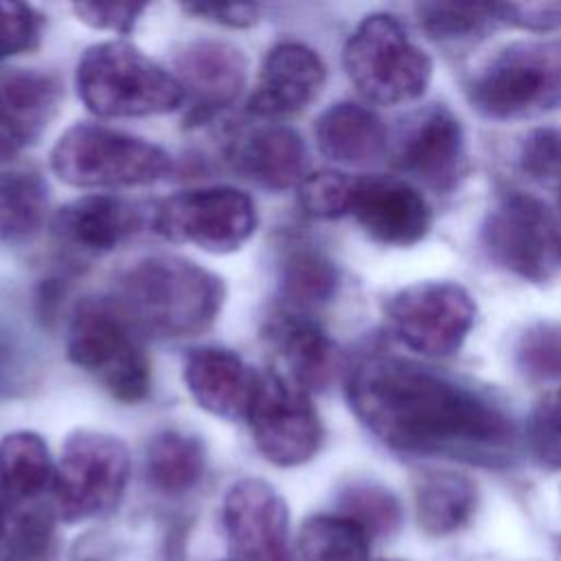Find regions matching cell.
I'll return each instance as SVG.
<instances>
[{
    "mask_svg": "<svg viewBox=\"0 0 561 561\" xmlns=\"http://www.w3.org/2000/svg\"><path fill=\"white\" fill-rule=\"evenodd\" d=\"M353 414L386 447L493 465L513 447L511 416L484 392L383 351L357 355L344 375Z\"/></svg>",
    "mask_w": 561,
    "mask_h": 561,
    "instance_id": "1",
    "label": "cell"
},
{
    "mask_svg": "<svg viewBox=\"0 0 561 561\" xmlns=\"http://www.w3.org/2000/svg\"><path fill=\"white\" fill-rule=\"evenodd\" d=\"M226 298L224 280L210 270L175 256L151 254L127 267L114 300L140 335L178 340L210 329Z\"/></svg>",
    "mask_w": 561,
    "mask_h": 561,
    "instance_id": "2",
    "label": "cell"
},
{
    "mask_svg": "<svg viewBox=\"0 0 561 561\" xmlns=\"http://www.w3.org/2000/svg\"><path fill=\"white\" fill-rule=\"evenodd\" d=\"M66 355L121 403H142L151 392V362L142 335L114 298H83L75 305Z\"/></svg>",
    "mask_w": 561,
    "mask_h": 561,
    "instance_id": "3",
    "label": "cell"
},
{
    "mask_svg": "<svg viewBox=\"0 0 561 561\" xmlns=\"http://www.w3.org/2000/svg\"><path fill=\"white\" fill-rule=\"evenodd\" d=\"M81 103L103 118L167 114L184 103L175 75L121 39L92 44L75 70Z\"/></svg>",
    "mask_w": 561,
    "mask_h": 561,
    "instance_id": "4",
    "label": "cell"
},
{
    "mask_svg": "<svg viewBox=\"0 0 561 561\" xmlns=\"http://www.w3.org/2000/svg\"><path fill=\"white\" fill-rule=\"evenodd\" d=\"M167 149L101 123L70 125L50 149L53 173L77 188L140 186L173 171Z\"/></svg>",
    "mask_w": 561,
    "mask_h": 561,
    "instance_id": "5",
    "label": "cell"
},
{
    "mask_svg": "<svg viewBox=\"0 0 561 561\" xmlns=\"http://www.w3.org/2000/svg\"><path fill=\"white\" fill-rule=\"evenodd\" d=\"M471 105L497 121H517L561 107V42H513L491 55L467 85Z\"/></svg>",
    "mask_w": 561,
    "mask_h": 561,
    "instance_id": "6",
    "label": "cell"
},
{
    "mask_svg": "<svg viewBox=\"0 0 561 561\" xmlns=\"http://www.w3.org/2000/svg\"><path fill=\"white\" fill-rule=\"evenodd\" d=\"M342 64L357 92L377 105L416 101L432 81L430 55L390 13H370L355 26Z\"/></svg>",
    "mask_w": 561,
    "mask_h": 561,
    "instance_id": "7",
    "label": "cell"
},
{
    "mask_svg": "<svg viewBox=\"0 0 561 561\" xmlns=\"http://www.w3.org/2000/svg\"><path fill=\"white\" fill-rule=\"evenodd\" d=\"M486 256L508 274L546 283L561 272V226L535 195L504 193L486 213L480 230Z\"/></svg>",
    "mask_w": 561,
    "mask_h": 561,
    "instance_id": "8",
    "label": "cell"
},
{
    "mask_svg": "<svg viewBox=\"0 0 561 561\" xmlns=\"http://www.w3.org/2000/svg\"><path fill=\"white\" fill-rule=\"evenodd\" d=\"M127 480L125 443L105 432L77 430L66 438L55 467V511L68 524L107 515L121 502Z\"/></svg>",
    "mask_w": 561,
    "mask_h": 561,
    "instance_id": "9",
    "label": "cell"
},
{
    "mask_svg": "<svg viewBox=\"0 0 561 561\" xmlns=\"http://www.w3.org/2000/svg\"><path fill=\"white\" fill-rule=\"evenodd\" d=\"M245 421L259 454L276 467L305 465L322 445V421L309 392L272 368L256 373Z\"/></svg>",
    "mask_w": 561,
    "mask_h": 561,
    "instance_id": "10",
    "label": "cell"
},
{
    "mask_svg": "<svg viewBox=\"0 0 561 561\" xmlns=\"http://www.w3.org/2000/svg\"><path fill=\"white\" fill-rule=\"evenodd\" d=\"M476 320L471 294L451 280L412 283L386 302V322L392 337L405 348L427 355H454Z\"/></svg>",
    "mask_w": 561,
    "mask_h": 561,
    "instance_id": "11",
    "label": "cell"
},
{
    "mask_svg": "<svg viewBox=\"0 0 561 561\" xmlns=\"http://www.w3.org/2000/svg\"><path fill=\"white\" fill-rule=\"evenodd\" d=\"M151 224L169 241L191 243L210 254H230L254 234L256 206L239 188L199 186L167 197Z\"/></svg>",
    "mask_w": 561,
    "mask_h": 561,
    "instance_id": "12",
    "label": "cell"
},
{
    "mask_svg": "<svg viewBox=\"0 0 561 561\" xmlns=\"http://www.w3.org/2000/svg\"><path fill=\"white\" fill-rule=\"evenodd\" d=\"M221 524L239 561H294L287 504L265 480H237L224 495Z\"/></svg>",
    "mask_w": 561,
    "mask_h": 561,
    "instance_id": "13",
    "label": "cell"
},
{
    "mask_svg": "<svg viewBox=\"0 0 561 561\" xmlns=\"http://www.w3.org/2000/svg\"><path fill=\"white\" fill-rule=\"evenodd\" d=\"M175 79L188 103L186 121L204 125L241 96L248 59L239 46L226 39H193L175 55Z\"/></svg>",
    "mask_w": 561,
    "mask_h": 561,
    "instance_id": "14",
    "label": "cell"
},
{
    "mask_svg": "<svg viewBox=\"0 0 561 561\" xmlns=\"http://www.w3.org/2000/svg\"><path fill=\"white\" fill-rule=\"evenodd\" d=\"M351 215L373 241L397 248L419 243L432 224L425 197L405 180L388 175L355 178Z\"/></svg>",
    "mask_w": 561,
    "mask_h": 561,
    "instance_id": "15",
    "label": "cell"
},
{
    "mask_svg": "<svg viewBox=\"0 0 561 561\" xmlns=\"http://www.w3.org/2000/svg\"><path fill=\"white\" fill-rule=\"evenodd\" d=\"M465 158V131L445 105L423 110L403 131L394 149V164L434 191H449Z\"/></svg>",
    "mask_w": 561,
    "mask_h": 561,
    "instance_id": "16",
    "label": "cell"
},
{
    "mask_svg": "<svg viewBox=\"0 0 561 561\" xmlns=\"http://www.w3.org/2000/svg\"><path fill=\"white\" fill-rule=\"evenodd\" d=\"M324 81L327 66L313 48L300 42H278L263 59L248 112L267 121L294 116L320 94Z\"/></svg>",
    "mask_w": 561,
    "mask_h": 561,
    "instance_id": "17",
    "label": "cell"
},
{
    "mask_svg": "<svg viewBox=\"0 0 561 561\" xmlns=\"http://www.w3.org/2000/svg\"><path fill=\"white\" fill-rule=\"evenodd\" d=\"M145 226V208L121 195H83L55 210L53 237L59 245L79 254H103Z\"/></svg>",
    "mask_w": 561,
    "mask_h": 561,
    "instance_id": "18",
    "label": "cell"
},
{
    "mask_svg": "<svg viewBox=\"0 0 561 561\" xmlns=\"http://www.w3.org/2000/svg\"><path fill=\"white\" fill-rule=\"evenodd\" d=\"M182 379L188 394L208 414L226 421H245L256 370L234 351L224 346L193 348L184 359Z\"/></svg>",
    "mask_w": 561,
    "mask_h": 561,
    "instance_id": "19",
    "label": "cell"
},
{
    "mask_svg": "<svg viewBox=\"0 0 561 561\" xmlns=\"http://www.w3.org/2000/svg\"><path fill=\"white\" fill-rule=\"evenodd\" d=\"M234 169L270 191L298 188L309 175V151L302 136L287 125H261L232 142Z\"/></svg>",
    "mask_w": 561,
    "mask_h": 561,
    "instance_id": "20",
    "label": "cell"
},
{
    "mask_svg": "<svg viewBox=\"0 0 561 561\" xmlns=\"http://www.w3.org/2000/svg\"><path fill=\"white\" fill-rule=\"evenodd\" d=\"M265 335L285 362L287 377L309 394L327 390L342 370L337 344L309 316L278 311Z\"/></svg>",
    "mask_w": 561,
    "mask_h": 561,
    "instance_id": "21",
    "label": "cell"
},
{
    "mask_svg": "<svg viewBox=\"0 0 561 561\" xmlns=\"http://www.w3.org/2000/svg\"><path fill=\"white\" fill-rule=\"evenodd\" d=\"M318 151L340 164L366 167L377 162L388 147L383 121L366 105L340 101L316 118Z\"/></svg>",
    "mask_w": 561,
    "mask_h": 561,
    "instance_id": "22",
    "label": "cell"
},
{
    "mask_svg": "<svg viewBox=\"0 0 561 561\" xmlns=\"http://www.w3.org/2000/svg\"><path fill=\"white\" fill-rule=\"evenodd\" d=\"M476 484L456 471L427 469L414 480V511L427 535L458 533L476 513Z\"/></svg>",
    "mask_w": 561,
    "mask_h": 561,
    "instance_id": "23",
    "label": "cell"
},
{
    "mask_svg": "<svg viewBox=\"0 0 561 561\" xmlns=\"http://www.w3.org/2000/svg\"><path fill=\"white\" fill-rule=\"evenodd\" d=\"M55 480V465L46 440L28 430L0 440V495L7 506L39 502Z\"/></svg>",
    "mask_w": 561,
    "mask_h": 561,
    "instance_id": "24",
    "label": "cell"
},
{
    "mask_svg": "<svg viewBox=\"0 0 561 561\" xmlns=\"http://www.w3.org/2000/svg\"><path fill=\"white\" fill-rule=\"evenodd\" d=\"M340 285L335 263L311 243H291L280 259V302L287 313L309 311L333 300Z\"/></svg>",
    "mask_w": 561,
    "mask_h": 561,
    "instance_id": "25",
    "label": "cell"
},
{
    "mask_svg": "<svg viewBox=\"0 0 561 561\" xmlns=\"http://www.w3.org/2000/svg\"><path fill=\"white\" fill-rule=\"evenodd\" d=\"M61 103L57 77L37 70H13L0 77V114L33 145Z\"/></svg>",
    "mask_w": 561,
    "mask_h": 561,
    "instance_id": "26",
    "label": "cell"
},
{
    "mask_svg": "<svg viewBox=\"0 0 561 561\" xmlns=\"http://www.w3.org/2000/svg\"><path fill=\"white\" fill-rule=\"evenodd\" d=\"M206 471V447L199 436L164 430L158 432L145 451L147 482L162 495H184L199 484Z\"/></svg>",
    "mask_w": 561,
    "mask_h": 561,
    "instance_id": "27",
    "label": "cell"
},
{
    "mask_svg": "<svg viewBox=\"0 0 561 561\" xmlns=\"http://www.w3.org/2000/svg\"><path fill=\"white\" fill-rule=\"evenodd\" d=\"M48 186L33 169L0 171V241L20 245L35 239L46 221Z\"/></svg>",
    "mask_w": 561,
    "mask_h": 561,
    "instance_id": "28",
    "label": "cell"
},
{
    "mask_svg": "<svg viewBox=\"0 0 561 561\" xmlns=\"http://www.w3.org/2000/svg\"><path fill=\"white\" fill-rule=\"evenodd\" d=\"M370 537L342 515H313L298 533L300 561H368Z\"/></svg>",
    "mask_w": 561,
    "mask_h": 561,
    "instance_id": "29",
    "label": "cell"
},
{
    "mask_svg": "<svg viewBox=\"0 0 561 561\" xmlns=\"http://www.w3.org/2000/svg\"><path fill=\"white\" fill-rule=\"evenodd\" d=\"M2 508L0 557L4 561H37L53 541V511L39 502Z\"/></svg>",
    "mask_w": 561,
    "mask_h": 561,
    "instance_id": "30",
    "label": "cell"
},
{
    "mask_svg": "<svg viewBox=\"0 0 561 561\" xmlns=\"http://www.w3.org/2000/svg\"><path fill=\"white\" fill-rule=\"evenodd\" d=\"M337 515L355 522L370 539L386 537L401 524V504L381 484L351 482L337 497Z\"/></svg>",
    "mask_w": 561,
    "mask_h": 561,
    "instance_id": "31",
    "label": "cell"
},
{
    "mask_svg": "<svg viewBox=\"0 0 561 561\" xmlns=\"http://www.w3.org/2000/svg\"><path fill=\"white\" fill-rule=\"evenodd\" d=\"M421 28L436 39H469L497 22L493 4L430 2L416 7Z\"/></svg>",
    "mask_w": 561,
    "mask_h": 561,
    "instance_id": "32",
    "label": "cell"
},
{
    "mask_svg": "<svg viewBox=\"0 0 561 561\" xmlns=\"http://www.w3.org/2000/svg\"><path fill=\"white\" fill-rule=\"evenodd\" d=\"M355 178L342 171L309 173L298 186V204L313 219H337L351 215Z\"/></svg>",
    "mask_w": 561,
    "mask_h": 561,
    "instance_id": "33",
    "label": "cell"
},
{
    "mask_svg": "<svg viewBox=\"0 0 561 561\" xmlns=\"http://www.w3.org/2000/svg\"><path fill=\"white\" fill-rule=\"evenodd\" d=\"M515 364L530 379H561V324H530L515 344Z\"/></svg>",
    "mask_w": 561,
    "mask_h": 561,
    "instance_id": "34",
    "label": "cell"
},
{
    "mask_svg": "<svg viewBox=\"0 0 561 561\" xmlns=\"http://www.w3.org/2000/svg\"><path fill=\"white\" fill-rule=\"evenodd\" d=\"M526 443L539 465L561 469V386L535 403L526 423Z\"/></svg>",
    "mask_w": 561,
    "mask_h": 561,
    "instance_id": "35",
    "label": "cell"
},
{
    "mask_svg": "<svg viewBox=\"0 0 561 561\" xmlns=\"http://www.w3.org/2000/svg\"><path fill=\"white\" fill-rule=\"evenodd\" d=\"M44 18L31 4L0 2V61L37 48Z\"/></svg>",
    "mask_w": 561,
    "mask_h": 561,
    "instance_id": "36",
    "label": "cell"
},
{
    "mask_svg": "<svg viewBox=\"0 0 561 561\" xmlns=\"http://www.w3.org/2000/svg\"><path fill=\"white\" fill-rule=\"evenodd\" d=\"M147 4L138 2H77L72 13L79 22L96 31H110L127 35L140 20Z\"/></svg>",
    "mask_w": 561,
    "mask_h": 561,
    "instance_id": "37",
    "label": "cell"
},
{
    "mask_svg": "<svg viewBox=\"0 0 561 561\" xmlns=\"http://www.w3.org/2000/svg\"><path fill=\"white\" fill-rule=\"evenodd\" d=\"M522 169L533 178L561 175V131L559 129H535L524 138L522 145Z\"/></svg>",
    "mask_w": 561,
    "mask_h": 561,
    "instance_id": "38",
    "label": "cell"
},
{
    "mask_svg": "<svg viewBox=\"0 0 561 561\" xmlns=\"http://www.w3.org/2000/svg\"><path fill=\"white\" fill-rule=\"evenodd\" d=\"M497 22L526 31H552L561 26V2H502L493 4Z\"/></svg>",
    "mask_w": 561,
    "mask_h": 561,
    "instance_id": "39",
    "label": "cell"
},
{
    "mask_svg": "<svg viewBox=\"0 0 561 561\" xmlns=\"http://www.w3.org/2000/svg\"><path fill=\"white\" fill-rule=\"evenodd\" d=\"M186 13L195 18L208 20L213 24H221L228 28H248L259 20L256 4H217V2H191L182 4Z\"/></svg>",
    "mask_w": 561,
    "mask_h": 561,
    "instance_id": "40",
    "label": "cell"
},
{
    "mask_svg": "<svg viewBox=\"0 0 561 561\" xmlns=\"http://www.w3.org/2000/svg\"><path fill=\"white\" fill-rule=\"evenodd\" d=\"M28 142L22 138V134L0 114V164L18 156Z\"/></svg>",
    "mask_w": 561,
    "mask_h": 561,
    "instance_id": "41",
    "label": "cell"
},
{
    "mask_svg": "<svg viewBox=\"0 0 561 561\" xmlns=\"http://www.w3.org/2000/svg\"><path fill=\"white\" fill-rule=\"evenodd\" d=\"M0 524H2V506H0Z\"/></svg>",
    "mask_w": 561,
    "mask_h": 561,
    "instance_id": "42",
    "label": "cell"
},
{
    "mask_svg": "<svg viewBox=\"0 0 561 561\" xmlns=\"http://www.w3.org/2000/svg\"><path fill=\"white\" fill-rule=\"evenodd\" d=\"M237 561H239V559H237Z\"/></svg>",
    "mask_w": 561,
    "mask_h": 561,
    "instance_id": "43",
    "label": "cell"
}]
</instances>
